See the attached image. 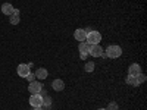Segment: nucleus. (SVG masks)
Returning a JSON list of instances; mask_svg holds the SVG:
<instances>
[{"mask_svg":"<svg viewBox=\"0 0 147 110\" xmlns=\"http://www.w3.org/2000/svg\"><path fill=\"white\" fill-rule=\"evenodd\" d=\"M105 54H106V57H109V59H118V57L122 56V48H121L118 44H110V46H107Z\"/></svg>","mask_w":147,"mask_h":110,"instance_id":"1","label":"nucleus"},{"mask_svg":"<svg viewBox=\"0 0 147 110\" xmlns=\"http://www.w3.org/2000/svg\"><path fill=\"white\" fill-rule=\"evenodd\" d=\"M28 103L31 104L32 109H34V107H41V106L44 104V99H43L41 94H31Z\"/></svg>","mask_w":147,"mask_h":110,"instance_id":"4","label":"nucleus"},{"mask_svg":"<svg viewBox=\"0 0 147 110\" xmlns=\"http://www.w3.org/2000/svg\"><path fill=\"white\" fill-rule=\"evenodd\" d=\"M97 110H107V109H97Z\"/></svg>","mask_w":147,"mask_h":110,"instance_id":"22","label":"nucleus"},{"mask_svg":"<svg viewBox=\"0 0 147 110\" xmlns=\"http://www.w3.org/2000/svg\"><path fill=\"white\" fill-rule=\"evenodd\" d=\"M140 73H141V66H140L138 63H132V65H129V68H128V75L137 76V75H140Z\"/></svg>","mask_w":147,"mask_h":110,"instance_id":"9","label":"nucleus"},{"mask_svg":"<svg viewBox=\"0 0 147 110\" xmlns=\"http://www.w3.org/2000/svg\"><path fill=\"white\" fill-rule=\"evenodd\" d=\"M16 72H18V75H19L21 78H25L28 73L31 72V68L28 66V63H21V65H18Z\"/></svg>","mask_w":147,"mask_h":110,"instance_id":"6","label":"nucleus"},{"mask_svg":"<svg viewBox=\"0 0 147 110\" xmlns=\"http://www.w3.org/2000/svg\"><path fill=\"white\" fill-rule=\"evenodd\" d=\"M50 101H52V100H50V99H49V97H47V99H46V104H47V106H50Z\"/></svg>","mask_w":147,"mask_h":110,"instance_id":"20","label":"nucleus"},{"mask_svg":"<svg viewBox=\"0 0 147 110\" xmlns=\"http://www.w3.org/2000/svg\"><path fill=\"white\" fill-rule=\"evenodd\" d=\"M102 41V34L99 32V31H96V30H93V31H90V32H87V38H85V43L87 44H99Z\"/></svg>","mask_w":147,"mask_h":110,"instance_id":"2","label":"nucleus"},{"mask_svg":"<svg viewBox=\"0 0 147 110\" xmlns=\"http://www.w3.org/2000/svg\"><path fill=\"white\" fill-rule=\"evenodd\" d=\"M32 110H43V107H34Z\"/></svg>","mask_w":147,"mask_h":110,"instance_id":"21","label":"nucleus"},{"mask_svg":"<svg viewBox=\"0 0 147 110\" xmlns=\"http://www.w3.org/2000/svg\"><path fill=\"white\" fill-rule=\"evenodd\" d=\"M35 79H46L47 78V75H49V72H47V69H44V68H38L35 70Z\"/></svg>","mask_w":147,"mask_h":110,"instance_id":"11","label":"nucleus"},{"mask_svg":"<svg viewBox=\"0 0 147 110\" xmlns=\"http://www.w3.org/2000/svg\"><path fill=\"white\" fill-rule=\"evenodd\" d=\"M0 9H2V13L6 15V16H12V15H13V12H15L13 5H10V3H3Z\"/></svg>","mask_w":147,"mask_h":110,"instance_id":"8","label":"nucleus"},{"mask_svg":"<svg viewBox=\"0 0 147 110\" xmlns=\"http://www.w3.org/2000/svg\"><path fill=\"white\" fill-rule=\"evenodd\" d=\"M25 78H27V81H28V82H32V81L35 79V75H34V73H31V72H30V73H28V75H27Z\"/></svg>","mask_w":147,"mask_h":110,"instance_id":"18","label":"nucleus"},{"mask_svg":"<svg viewBox=\"0 0 147 110\" xmlns=\"http://www.w3.org/2000/svg\"><path fill=\"white\" fill-rule=\"evenodd\" d=\"M106 109H107V110H118V103H115V101L109 103V106H107Z\"/></svg>","mask_w":147,"mask_h":110,"instance_id":"16","label":"nucleus"},{"mask_svg":"<svg viewBox=\"0 0 147 110\" xmlns=\"http://www.w3.org/2000/svg\"><path fill=\"white\" fill-rule=\"evenodd\" d=\"M125 81H127L128 85H131V87H138V85H140L138 81H137V76H132V75H128Z\"/></svg>","mask_w":147,"mask_h":110,"instance_id":"13","label":"nucleus"},{"mask_svg":"<svg viewBox=\"0 0 147 110\" xmlns=\"http://www.w3.org/2000/svg\"><path fill=\"white\" fill-rule=\"evenodd\" d=\"M41 90H43V85H41L40 81H32V82H30V85H28V91H30L31 94H40Z\"/></svg>","mask_w":147,"mask_h":110,"instance_id":"5","label":"nucleus"},{"mask_svg":"<svg viewBox=\"0 0 147 110\" xmlns=\"http://www.w3.org/2000/svg\"><path fill=\"white\" fill-rule=\"evenodd\" d=\"M88 56H93V57H106L103 48L100 47V44H91L88 47Z\"/></svg>","mask_w":147,"mask_h":110,"instance_id":"3","label":"nucleus"},{"mask_svg":"<svg viewBox=\"0 0 147 110\" xmlns=\"http://www.w3.org/2000/svg\"><path fill=\"white\" fill-rule=\"evenodd\" d=\"M137 81H138V84H143V82H146V75L141 72L140 75H137Z\"/></svg>","mask_w":147,"mask_h":110,"instance_id":"17","label":"nucleus"},{"mask_svg":"<svg viewBox=\"0 0 147 110\" xmlns=\"http://www.w3.org/2000/svg\"><path fill=\"white\" fill-rule=\"evenodd\" d=\"M19 21H21V18H19V9H15L13 15L10 16V23H12V25H18Z\"/></svg>","mask_w":147,"mask_h":110,"instance_id":"12","label":"nucleus"},{"mask_svg":"<svg viewBox=\"0 0 147 110\" xmlns=\"http://www.w3.org/2000/svg\"><path fill=\"white\" fill-rule=\"evenodd\" d=\"M74 37H75L77 41H85V38H87V32H85L84 28H77L75 31H74Z\"/></svg>","mask_w":147,"mask_h":110,"instance_id":"7","label":"nucleus"},{"mask_svg":"<svg viewBox=\"0 0 147 110\" xmlns=\"http://www.w3.org/2000/svg\"><path fill=\"white\" fill-rule=\"evenodd\" d=\"M88 47H90V44H87L85 41H81L78 44V50H80V53H87L88 54Z\"/></svg>","mask_w":147,"mask_h":110,"instance_id":"14","label":"nucleus"},{"mask_svg":"<svg viewBox=\"0 0 147 110\" xmlns=\"http://www.w3.org/2000/svg\"><path fill=\"white\" fill-rule=\"evenodd\" d=\"M84 69H85V72H93V70H94V63H93V62H87Z\"/></svg>","mask_w":147,"mask_h":110,"instance_id":"15","label":"nucleus"},{"mask_svg":"<svg viewBox=\"0 0 147 110\" xmlns=\"http://www.w3.org/2000/svg\"><path fill=\"white\" fill-rule=\"evenodd\" d=\"M87 56H88L87 53H81V54H80V57H81L82 60H85V59H87Z\"/></svg>","mask_w":147,"mask_h":110,"instance_id":"19","label":"nucleus"},{"mask_svg":"<svg viewBox=\"0 0 147 110\" xmlns=\"http://www.w3.org/2000/svg\"><path fill=\"white\" fill-rule=\"evenodd\" d=\"M52 88L55 90V91H63L65 90V82L62 81V79H55L53 82H52Z\"/></svg>","mask_w":147,"mask_h":110,"instance_id":"10","label":"nucleus"}]
</instances>
